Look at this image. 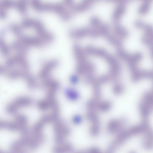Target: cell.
Instances as JSON below:
<instances>
[{
	"label": "cell",
	"mask_w": 153,
	"mask_h": 153,
	"mask_svg": "<svg viewBox=\"0 0 153 153\" xmlns=\"http://www.w3.org/2000/svg\"><path fill=\"white\" fill-rule=\"evenodd\" d=\"M0 51L4 56L8 55L10 52L9 47L1 38H0Z\"/></svg>",
	"instance_id": "obj_29"
},
{
	"label": "cell",
	"mask_w": 153,
	"mask_h": 153,
	"mask_svg": "<svg viewBox=\"0 0 153 153\" xmlns=\"http://www.w3.org/2000/svg\"><path fill=\"white\" fill-rule=\"evenodd\" d=\"M30 98L26 96L20 97L9 103L6 107V111L9 114L15 115L20 108L28 106L32 103Z\"/></svg>",
	"instance_id": "obj_4"
},
{
	"label": "cell",
	"mask_w": 153,
	"mask_h": 153,
	"mask_svg": "<svg viewBox=\"0 0 153 153\" xmlns=\"http://www.w3.org/2000/svg\"><path fill=\"white\" fill-rule=\"evenodd\" d=\"M26 71L25 70L20 71L18 69H13L9 71L7 74V76L11 79H15L19 78H23Z\"/></svg>",
	"instance_id": "obj_23"
},
{
	"label": "cell",
	"mask_w": 153,
	"mask_h": 153,
	"mask_svg": "<svg viewBox=\"0 0 153 153\" xmlns=\"http://www.w3.org/2000/svg\"><path fill=\"white\" fill-rule=\"evenodd\" d=\"M152 0H143L137 9L139 13L141 15L146 14L149 11Z\"/></svg>",
	"instance_id": "obj_20"
},
{
	"label": "cell",
	"mask_w": 153,
	"mask_h": 153,
	"mask_svg": "<svg viewBox=\"0 0 153 153\" xmlns=\"http://www.w3.org/2000/svg\"><path fill=\"white\" fill-rule=\"evenodd\" d=\"M58 61L53 60L47 63L40 71L39 76L43 80L49 77L51 71L58 65Z\"/></svg>",
	"instance_id": "obj_11"
},
{
	"label": "cell",
	"mask_w": 153,
	"mask_h": 153,
	"mask_svg": "<svg viewBox=\"0 0 153 153\" xmlns=\"http://www.w3.org/2000/svg\"><path fill=\"white\" fill-rule=\"evenodd\" d=\"M126 7L125 4H118L114 10L111 16V19L115 24H119L120 20L126 12Z\"/></svg>",
	"instance_id": "obj_13"
},
{
	"label": "cell",
	"mask_w": 153,
	"mask_h": 153,
	"mask_svg": "<svg viewBox=\"0 0 153 153\" xmlns=\"http://www.w3.org/2000/svg\"><path fill=\"white\" fill-rule=\"evenodd\" d=\"M141 133V129L138 125L134 126L121 132L109 146L108 151L113 152L121 146L132 136Z\"/></svg>",
	"instance_id": "obj_3"
},
{
	"label": "cell",
	"mask_w": 153,
	"mask_h": 153,
	"mask_svg": "<svg viewBox=\"0 0 153 153\" xmlns=\"http://www.w3.org/2000/svg\"><path fill=\"white\" fill-rule=\"evenodd\" d=\"M32 4L34 8L39 12H53L58 14L64 19H68L70 15L61 4L44 3L40 0H32Z\"/></svg>",
	"instance_id": "obj_2"
},
{
	"label": "cell",
	"mask_w": 153,
	"mask_h": 153,
	"mask_svg": "<svg viewBox=\"0 0 153 153\" xmlns=\"http://www.w3.org/2000/svg\"><path fill=\"white\" fill-rule=\"evenodd\" d=\"M65 93L67 98L72 101L76 100L79 97V94L77 91L73 88H67Z\"/></svg>",
	"instance_id": "obj_24"
},
{
	"label": "cell",
	"mask_w": 153,
	"mask_h": 153,
	"mask_svg": "<svg viewBox=\"0 0 153 153\" xmlns=\"http://www.w3.org/2000/svg\"><path fill=\"white\" fill-rule=\"evenodd\" d=\"M117 53L118 57L126 62L127 65H137L143 58V54L141 52H137L133 53H130L123 48L117 49Z\"/></svg>",
	"instance_id": "obj_6"
},
{
	"label": "cell",
	"mask_w": 153,
	"mask_h": 153,
	"mask_svg": "<svg viewBox=\"0 0 153 153\" xmlns=\"http://www.w3.org/2000/svg\"><path fill=\"white\" fill-rule=\"evenodd\" d=\"M73 120L75 123L78 124L81 121L82 117L79 115H76L74 117Z\"/></svg>",
	"instance_id": "obj_33"
},
{
	"label": "cell",
	"mask_w": 153,
	"mask_h": 153,
	"mask_svg": "<svg viewBox=\"0 0 153 153\" xmlns=\"http://www.w3.org/2000/svg\"><path fill=\"white\" fill-rule=\"evenodd\" d=\"M19 37L18 40L27 46L42 47L46 43L39 37H31L22 35Z\"/></svg>",
	"instance_id": "obj_8"
},
{
	"label": "cell",
	"mask_w": 153,
	"mask_h": 153,
	"mask_svg": "<svg viewBox=\"0 0 153 153\" xmlns=\"http://www.w3.org/2000/svg\"><path fill=\"white\" fill-rule=\"evenodd\" d=\"M63 142L59 143L54 147V151L56 152H62L69 151L72 149L73 147L71 144Z\"/></svg>",
	"instance_id": "obj_22"
},
{
	"label": "cell",
	"mask_w": 153,
	"mask_h": 153,
	"mask_svg": "<svg viewBox=\"0 0 153 153\" xmlns=\"http://www.w3.org/2000/svg\"><path fill=\"white\" fill-rule=\"evenodd\" d=\"M139 109L141 116L144 118L148 117L153 108L152 92L148 91L145 93L140 102Z\"/></svg>",
	"instance_id": "obj_5"
},
{
	"label": "cell",
	"mask_w": 153,
	"mask_h": 153,
	"mask_svg": "<svg viewBox=\"0 0 153 153\" xmlns=\"http://www.w3.org/2000/svg\"><path fill=\"white\" fill-rule=\"evenodd\" d=\"M79 78L77 75L74 74L71 76L70 80L71 83L73 84H76L79 81Z\"/></svg>",
	"instance_id": "obj_32"
},
{
	"label": "cell",
	"mask_w": 153,
	"mask_h": 153,
	"mask_svg": "<svg viewBox=\"0 0 153 153\" xmlns=\"http://www.w3.org/2000/svg\"><path fill=\"white\" fill-rule=\"evenodd\" d=\"M24 79L26 81L27 85L29 88L33 89L36 88L37 85L36 80L29 72L25 75Z\"/></svg>",
	"instance_id": "obj_25"
},
{
	"label": "cell",
	"mask_w": 153,
	"mask_h": 153,
	"mask_svg": "<svg viewBox=\"0 0 153 153\" xmlns=\"http://www.w3.org/2000/svg\"><path fill=\"white\" fill-rule=\"evenodd\" d=\"M10 29L12 32L18 37L22 35V31L21 29L18 26L15 25H12Z\"/></svg>",
	"instance_id": "obj_30"
},
{
	"label": "cell",
	"mask_w": 153,
	"mask_h": 153,
	"mask_svg": "<svg viewBox=\"0 0 153 153\" xmlns=\"http://www.w3.org/2000/svg\"><path fill=\"white\" fill-rule=\"evenodd\" d=\"M152 77V71L141 70L138 68L131 73V79L134 82H137L143 79H151Z\"/></svg>",
	"instance_id": "obj_10"
},
{
	"label": "cell",
	"mask_w": 153,
	"mask_h": 153,
	"mask_svg": "<svg viewBox=\"0 0 153 153\" xmlns=\"http://www.w3.org/2000/svg\"><path fill=\"white\" fill-rule=\"evenodd\" d=\"M85 51L88 55L100 57L103 59L108 53L105 49L103 48H97L91 45L86 47Z\"/></svg>",
	"instance_id": "obj_12"
},
{
	"label": "cell",
	"mask_w": 153,
	"mask_h": 153,
	"mask_svg": "<svg viewBox=\"0 0 153 153\" xmlns=\"http://www.w3.org/2000/svg\"><path fill=\"white\" fill-rule=\"evenodd\" d=\"M113 32L116 36L122 40L126 39L129 36L128 30L120 24H115Z\"/></svg>",
	"instance_id": "obj_14"
},
{
	"label": "cell",
	"mask_w": 153,
	"mask_h": 153,
	"mask_svg": "<svg viewBox=\"0 0 153 153\" xmlns=\"http://www.w3.org/2000/svg\"><path fill=\"white\" fill-rule=\"evenodd\" d=\"M107 42L117 49L122 48L123 45V40L114 35L109 33L105 37Z\"/></svg>",
	"instance_id": "obj_16"
},
{
	"label": "cell",
	"mask_w": 153,
	"mask_h": 153,
	"mask_svg": "<svg viewBox=\"0 0 153 153\" xmlns=\"http://www.w3.org/2000/svg\"><path fill=\"white\" fill-rule=\"evenodd\" d=\"M143 1V0H142Z\"/></svg>",
	"instance_id": "obj_35"
},
{
	"label": "cell",
	"mask_w": 153,
	"mask_h": 153,
	"mask_svg": "<svg viewBox=\"0 0 153 153\" xmlns=\"http://www.w3.org/2000/svg\"><path fill=\"white\" fill-rule=\"evenodd\" d=\"M54 128L56 142L58 143L63 142L70 133L69 129L63 122L58 120L55 122Z\"/></svg>",
	"instance_id": "obj_7"
},
{
	"label": "cell",
	"mask_w": 153,
	"mask_h": 153,
	"mask_svg": "<svg viewBox=\"0 0 153 153\" xmlns=\"http://www.w3.org/2000/svg\"><path fill=\"white\" fill-rule=\"evenodd\" d=\"M126 122V119L124 118L110 120L107 125L108 131L112 134L119 132L123 128Z\"/></svg>",
	"instance_id": "obj_9"
},
{
	"label": "cell",
	"mask_w": 153,
	"mask_h": 153,
	"mask_svg": "<svg viewBox=\"0 0 153 153\" xmlns=\"http://www.w3.org/2000/svg\"><path fill=\"white\" fill-rule=\"evenodd\" d=\"M1 152L0 150V152Z\"/></svg>",
	"instance_id": "obj_34"
},
{
	"label": "cell",
	"mask_w": 153,
	"mask_h": 153,
	"mask_svg": "<svg viewBox=\"0 0 153 153\" xmlns=\"http://www.w3.org/2000/svg\"><path fill=\"white\" fill-rule=\"evenodd\" d=\"M90 27H85L71 30L69 35L74 38H81L89 36Z\"/></svg>",
	"instance_id": "obj_15"
},
{
	"label": "cell",
	"mask_w": 153,
	"mask_h": 153,
	"mask_svg": "<svg viewBox=\"0 0 153 153\" xmlns=\"http://www.w3.org/2000/svg\"><path fill=\"white\" fill-rule=\"evenodd\" d=\"M111 107V103L108 101H101L98 102L97 109L102 112H106L108 111Z\"/></svg>",
	"instance_id": "obj_27"
},
{
	"label": "cell",
	"mask_w": 153,
	"mask_h": 153,
	"mask_svg": "<svg viewBox=\"0 0 153 153\" xmlns=\"http://www.w3.org/2000/svg\"><path fill=\"white\" fill-rule=\"evenodd\" d=\"M141 40L143 44L152 49L153 44V30L144 32L141 38Z\"/></svg>",
	"instance_id": "obj_19"
},
{
	"label": "cell",
	"mask_w": 153,
	"mask_h": 153,
	"mask_svg": "<svg viewBox=\"0 0 153 153\" xmlns=\"http://www.w3.org/2000/svg\"><path fill=\"white\" fill-rule=\"evenodd\" d=\"M105 1L113 2L118 3L119 4H125L128 2L130 0H103Z\"/></svg>",
	"instance_id": "obj_31"
},
{
	"label": "cell",
	"mask_w": 153,
	"mask_h": 153,
	"mask_svg": "<svg viewBox=\"0 0 153 153\" xmlns=\"http://www.w3.org/2000/svg\"><path fill=\"white\" fill-rule=\"evenodd\" d=\"M145 136L142 141V146L146 149H151L153 147L152 132L149 130L144 133Z\"/></svg>",
	"instance_id": "obj_18"
},
{
	"label": "cell",
	"mask_w": 153,
	"mask_h": 153,
	"mask_svg": "<svg viewBox=\"0 0 153 153\" xmlns=\"http://www.w3.org/2000/svg\"><path fill=\"white\" fill-rule=\"evenodd\" d=\"M134 25L137 28L143 30L145 31L153 30L152 27L140 20H137L134 22Z\"/></svg>",
	"instance_id": "obj_26"
},
{
	"label": "cell",
	"mask_w": 153,
	"mask_h": 153,
	"mask_svg": "<svg viewBox=\"0 0 153 153\" xmlns=\"http://www.w3.org/2000/svg\"><path fill=\"white\" fill-rule=\"evenodd\" d=\"M112 90L115 94L120 95L124 92V87L121 83L116 81L113 86Z\"/></svg>",
	"instance_id": "obj_28"
},
{
	"label": "cell",
	"mask_w": 153,
	"mask_h": 153,
	"mask_svg": "<svg viewBox=\"0 0 153 153\" xmlns=\"http://www.w3.org/2000/svg\"><path fill=\"white\" fill-rule=\"evenodd\" d=\"M12 47L13 49L19 51V53L25 55L27 53L28 48V47L18 40L12 43Z\"/></svg>",
	"instance_id": "obj_21"
},
{
	"label": "cell",
	"mask_w": 153,
	"mask_h": 153,
	"mask_svg": "<svg viewBox=\"0 0 153 153\" xmlns=\"http://www.w3.org/2000/svg\"><path fill=\"white\" fill-rule=\"evenodd\" d=\"M98 0H82L74 9L77 11H85L91 7L93 4Z\"/></svg>",
	"instance_id": "obj_17"
},
{
	"label": "cell",
	"mask_w": 153,
	"mask_h": 153,
	"mask_svg": "<svg viewBox=\"0 0 153 153\" xmlns=\"http://www.w3.org/2000/svg\"><path fill=\"white\" fill-rule=\"evenodd\" d=\"M13 121L0 120V130H7L13 131H19L21 134L28 131L27 118L25 115L16 113Z\"/></svg>",
	"instance_id": "obj_1"
}]
</instances>
